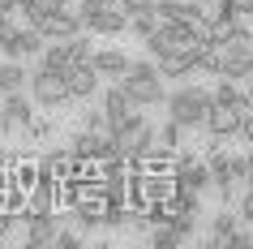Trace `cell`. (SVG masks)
<instances>
[{
	"mask_svg": "<svg viewBox=\"0 0 253 249\" xmlns=\"http://www.w3.org/2000/svg\"><path fill=\"white\" fill-rule=\"evenodd\" d=\"M125 91H129V99H133L137 107H155V103H168V86H163V69L159 60L150 56V60H133V69L125 73V78H116Z\"/></svg>",
	"mask_w": 253,
	"mask_h": 249,
	"instance_id": "6da1fadb",
	"label": "cell"
},
{
	"mask_svg": "<svg viewBox=\"0 0 253 249\" xmlns=\"http://www.w3.org/2000/svg\"><path fill=\"white\" fill-rule=\"evenodd\" d=\"M168 116L180 120L185 129H198V125H206V112L214 107V91H206V86H198V82H185V86H176L172 95H168Z\"/></svg>",
	"mask_w": 253,
	"mask_h": 249,
	"instance_id": "7a4b0ae2",
	"label": "cell"
},
{
	"mask_svg": "<svg viewBox=\"0 0 253 249\" xmlns=\"http://www.w3.org/2000/svg\"><path fill=\"white\" fill-rule=\"evenodd\" d=\"M30 99L43 107V112H56L60 103H69L73 99V91H69V78L65 73H56V69H35L30 73Z\"/></svg>",
	"mask_w": 253,
	"mask_h": 249,
	"instance_id": "3957f363",
	"label": "cell"
},
{
	"mask_svg": "<svg viewBox=\"0 0 253 249\" xmlns=\"http://www.w3.org/2000/svg\"><path fill=\"white\" fill-rule=\"evenodd\" d=\"M35 99L30 95H22V91H13V95H4V103H0V133L4 138H13V133H26L30 129V120H35Z\"/></svg>",
	"mask_w": 253,
	"mask_h": 249,
	"instance_id": "277c9868",
	"label": "cell"
},
{
	"mask_svg": "<svg viewBox=\"0 0 253 249\" xmlns=\"http://www.w3.org/2000/svg\"><path fill=\"white\" fill-rule=\"evenodd\" d=\"M0 48H4V56H13V60H26V56H39L43 48H47V35L26 22V26H17L9 39H0Z\"/></svg>",
	"mask_w": 253,
	"mask_h": 249,
	"instance_id": "5b68a950",
	"label": "cell"
},
{
	"mask_svg": "<svg viewBox=\"0 0 253 249\" xmlns=\"http://www.w3.org/2000/svg\"><path fill=\"white\" fill-rule=\"evenodd\" d=\"M39 30L43 35H47V43L52 39H73V35H82V30H86V22H82V13L78 9H47V17H43L39 22Z\"/></svg>",
	"mask_w": 253,
	"mask_h": 249,
	"instance_id": "8992f818",
	"label": "cell"
},
{
	"mask_svg": "<svg viewBox=\"0 0 253 249\" xmlns=\"http://www.w3.org/2000/svg\"><path fill=\"white\" fill-rule=\"evenodd\" d=\"M82 22H86V30H90V35H125L133 17L125 13L120 4H103V9H94V13H86Z\"/></svg>",
	"mask_w": 253,
	"mask_h": 249,
	"instance_id": "52a82bcc",
	"label": "cell"
},
{
	"mask_svg": "<svg viewBox=\"0 0 253 249\" xmlns=\"http://www.w3.org/2000/svg\"><path fill=\"white\" fill-rule=\"evenodd\" d=\"M240 125H245V116H240L236 107H227V103H214L211 112H206V133L211 138H240Z\"/></svg>",
	"mask_w": 253,
	"mask_h": 249,
	"instance_id": "ba28073f",
	"label": "cell"
},
{
	"mask_svg": "<svg viewBox=\"0 0 253 249\" xmlns=\"http://www.w3.org/2000/svg\"><path fill=\"white\" fill-rule=\"evenodd\" d=\"M65 219V215H30L26 219V245L30 249H43V245H56V223Z\"/></svg>",
	"mask_w": 253,
	"mask_h": 249,
	"instance_id": "9c48e42d",
	"label": "cell"
},
{
	"mask_svg": "<svg viewBox=\"0 0 253 249\" xmlns=\"http://www.w3.org/2000/svg\"><path fill=\"white\" fill-rule=\"evenodd\" d=\"M65 78H69L73 99H94V95H99V78H103V73H99L94 65H73Z\"/></svg>",
	"mask_w": 253,
	"mask_h": 249,
	"instance_id": "30bf717a",
	"label": "cell"
},
{
	"mask_svg": "<svg viewBox=\"0 0 253 249\" xmlns=\"http://www.w3.org/2000/svg\"><path fill=\"white\" fill-rule=\"evenodd\" d=\"M103 112H107V125H120L129 112H137V103L129 99V91L116 82V86H107V91H103Z\"/></svg>",
	"mask_w": 253,
	"mask_h": 249,
	"instance_id": "8fae6325",
	"label": "cell"
},
{
	"mask_svg": "<svg viewBox=\"0 0 253 249\" xmlns=\"http://www.w3.org/2000/svg\"><path fill=\"white\" fill-rule=\"evenodd\" d=\"M90 65L99 69L103 78H125V73L133 69V60H129V56L120 52V48H99V52H94V60H90Z\"/></svg>",
	"mask_w": 253,
	"mask_h": 249,
	"instance_id": "7c38bea8",
	"label": "cell"
},
{
	"mask_svg": "<svg viewBox=\"0 0 253 249\" xmlns=\"http://www.w3.org/2000/svg\"><path fill=\"white\" fill-rule=\"evenodd\" d=\"M69 219L78 223L82 232H94V228H103V198H82L78 206L69 210Z\"/></svg>",
	"mask_w": 253,
	"mask_h": 249,
	"instance_id": "4fadbf2b",
	"label": "cell"
},
{
	"mask_svg": "<svg viewBox=\"0 0 253 249\" xmlns=\"http://www.w3.org/2000/svg\"><path fill=\"white\" fill-rule=\"evenodd\" d=\"M39 65L43 69H56V73H69L73 69V52H69V39H52L47 48L39 52Z\"/></svg>",
	"mask_w": 253,
	"mask_h": 249,
	"instance_id": "5bb4252c",
	"label": "cell"
},
{
	"mask_svg": "<svg viewBox=\"0 0 253 249\" xmlns=\"http://www.w3.org/2000/svg\"><path fill=\"white\" fill-rule=\"evenodd\" d=\"M22 86H30V73L22 69V60L4 56V60H0V95H13V91H22Z\"/></svg>",
	"mask_w": 253,
	"mask_h": 249,
	"instance_id": "9a60e30c",
	"label": "cell"
},
{
	"mask_svg": "<svg viewBox=\"0 0 253 249\" xmlns=\"http://www.w3.org/2000/svg\"><path fill=\"white\" fill-rule=\"evenodd\" d=\"M240 210H219V215H214V223H211V245H227V241H232V236H236V228H240Z\"/></svg>",
	"mask_w": 253,
	"mask_h": 249,
	"instance_id": "2e32d148",
	"label": "cell"
},
{
	"mask_svg": "<svg viewBox=\"0 0 253 249\" xmlns=\"http://www.w3.org/2000/svg\"><path fill=\"white\" fill-rule=\"evenodd\" d=\"M159 17L163 22H185V26H198L202 17H198V4L193 0H159Z\"/></svg>",
	"mask_w": 253,
	"mask_h": 249,
	"instance_id": "e0dca14e",
	"label": "cell"
},
{
	"mask_svg": "<svg viewBox=\"0 0 253 249\" xmlns=\"http://www.w3.org/2000/svg\"><path fill=\"white\" fill-rule=\"evenodd\" d=\"M180 138H185V125L168 116L159 125V150H172V155H176V150H180Z\"/></svg>",
	"mask_w": 253,
	"mask_h": 249,
	"instance_id": "ac0fdd59",
	"label": "cell"
},
{
	"mask_svg": "<svg viewBox=\"0 0 253 249\" xmlns=\"http://www.w3.org/2000/svg\"><path fill=\"white\" fill-rule=\"evenodd\" d=\"M180 241H185V232L172 228V223H155V232H150V245L155 249H172V245H180Z\"/></svg>",
	"mask_w": 253,
	"mask_h": 249,
	"instance_id": "d6986e66",
	"label": "cell"
},
{
	"mask_svg": "<svg viewBox=\"0 0 253 249\" xmlns=\"http://www.w3.org/2000/svg\"><path fill=\"white\" fill-rule=\"evenodd\" d=\"M159 26H163V17H159V13H137L133 22H129V30H133L137 39H150Z\"/></svg>",
	"mask_w": 253,
	"mask_h": 249,
	"instance_id": "ffe728a7",
	"label": "cell"
},
{
	"mask_svg": "<svg viewBox=\"0 0 253 249\" xmlns=\"http://www.w3.org/2000/svg\"><path fill=\"white\" fill-rule=\"evenodd\" d=\"M69 52H73V65H90L94 60V48H90L86 35H73V39H69Z\"/></svg>",
	"mask_w": 253,
	"mask_h": 249,
	"instance_id": "44dd1931",
	"label": "cell"
},
{
	"mask_svg": "<svg viewBox=\"0 0 253 249\" xmlns=\"http://www.w3.org/2000/svg\"><path fill=\"white\" fill-rule=\"evenodd\" d=\"M120 9L129 17H137V13H159V0H116Z\"/></svg>",
	"mask_w": 253,
	"mask_h": 249,
	"instance_id": "7402d4cb",
	"label": "cell"
},
{
	"mask_svg": "<svg viewBox=\"0 0 253 249\" xmlns=\"http://www.w3.org/2000/svg\"><path fill=\"white\" fill-rule=\"evenodd\" d=\"M47 133H52V116H35V120H30V129L22 133V138H30V142H43Z\"/></svg>",
	"mask_w": 253,
	"mask_h": 249,
	"instance_id": "603a6c76",
	"label": "cell"
},
{
	"mask_svg": "<svg viewBox=\"0 0 253 249\" xmlns=\"http://www.w3.org/2000/svg\"><path fill=\"white\" fill-rule=\"evenodd\" d=\"M253 172V155H232V181H245Z\"/></svg>",
	"mask_w": 253,
	"mask_h": 249,
	"instance_id": "cb8c5ba5",
	"label": "cell"
},
{
	"mask_svg": "<svg viewBox=\"0 0 253 249\" xmlns=\"http://www.w3.org/2000/svg\"><path fill=\"white\" fill-rule=\"evenodd\" d=\"M227 249H253V232H245V228H236V236L227 241Z\"/></svg>",
	"mask_w": 253,
	"mask_h": 249,
	"instance_id": "d4e9b609",
	"label": "cell"
},
{
	"mask_svg": "<svg viewBox=\"0 0 253 249\" xmlns=\"http://www.w3.org/2000/svg\"><path fill=\"white\" fill-rule=\"evenodd\" d=\"M56 245H60V249H78L82 245V232H56Z\"/></svg>",
	"mask_w": 253,
	"mask_h": 249,
	"instance_id": "484cf974",
	"label": "cell"
},
{
	"mask_svg": "<svg viewBox=\"0 0 253 249\" xmlns=\"http://www.w3.org/2000/svg\"><path fill=\"white\" fill-rule=\"evenodd\" d=\"M236 210H240V219H245V223H253V189L236 202Z\"/></svg>",
	"mask_w": 253,
	"mask_h": 249,
	"instance_id": "4316f807",
	"label": "cell"
},
{
	"mask_svg": "<svg viewBox=\"0 0 253 249\" xmlns=\"http://www.w3.org/2000/svg\"><path fill=\"white\" fill-rule=\"evenodd\" d=\"M13 13H4V9H0V39H9V35H13Z\"/></svg>",
	"mask_w": 253,
	"mask_h": 249,
	"instance_id": "83f0119b",
	"label": "cell"
},
{
	"mask_svg": "<svg viewBox=\"0 0 253 249\" xmlns=\"http://www.w3.org/2000/svg\"><path fill=\"white\" fill-rule=\"evenodd\" d=\"M240 138H245V142L253 146V112H249V116H245V125H240Z\"/></svg>",
	"mask_w": 253,
	"mask_h": 249,
	"instance_id": "f1b7e54d",
	"label": "cell"
},
{
	"mask_svg": "<svg viewBox=\"0 0 253 249\" xmlns=\"http://www.w3.org/2000/svg\"><path fill=\"white\" fill-rule=\"evenodd\" d=\"M56 9H78V0H52Z\"/></svg>",
	"mask_w": 253,
	"mask_h": 249,
	"instance_id": "f546056e",
	"label": "cell"
},
{
	"mask_svg": "<svg viewBox=\"0 0 253 249\" xmlns=\"http://www.w3.org/2000/svg\"><path fill=\"white\" fill-rule=\"evenodd\" d=\"M245 181H249V189H253V172H249V176H245Z\"/></svg>",
	"mask_w": 253,
	"mask_h": 249,
	"instance_id": "4dcf8cb0",
	"label": "cell"
}]
</instances>
